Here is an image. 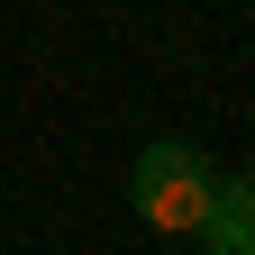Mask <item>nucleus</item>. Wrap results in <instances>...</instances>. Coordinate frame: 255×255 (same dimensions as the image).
I'll return each instance as SVG.
<instances>
[{"mask_svg":"<svg viewBox=\"0 0 255 255\" xmlns=\"http://www.w3.org/2000/svg\"><path fill=\"white\" fill-rule=\"evenodd\" d=\"M201 255H255V173H228L210 191V219L191 228Z\"/></svg>","mask_w":255,"mask_h":255,"instance_id":"2","label":"nucleus"},{"mask_svg":"<svg viewBox=\"0 0 255 255\" xmlns=\"http://www.w3.org/2000/svg\"><path fill=\"white\" fill-rule=\"evenodd\" d=\"M210 191H219V173H210V155L191 146V137H155L146 155H137V182H128V201H137V219L155 237H191L210 219Z\"/></svg>","mask_w":255,"mask_h":255,"instance_id":"1","label":"nucleus"}]
</instances>
